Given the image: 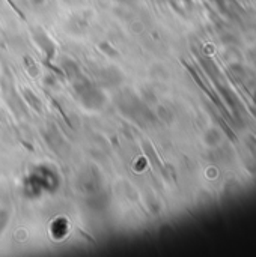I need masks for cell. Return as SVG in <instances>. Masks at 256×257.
Instances as JSON below:
<instances>
[{"instance_id":"1","label":"cell","mask_w":256,"mask_h":257,"mask_svg":"<svg viewBox=\"0 0 256 257\" xmlns=\"http://www.w3.org/2000/svg\"><path fill=\"white\" fill-rule=\"evenodd\" d=\"M48 0H30V3L33 5V6H42V5H45Z\"/></svg>"}]
</instances>
